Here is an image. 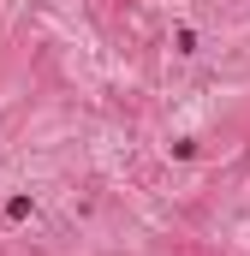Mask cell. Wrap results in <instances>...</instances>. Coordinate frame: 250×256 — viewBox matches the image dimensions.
<instances>
[]
</instances>
